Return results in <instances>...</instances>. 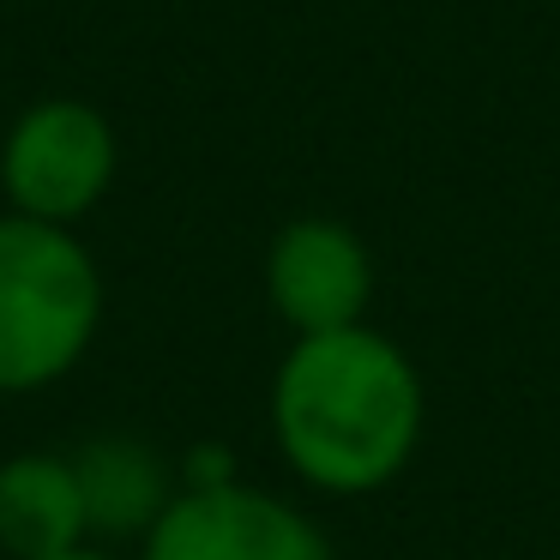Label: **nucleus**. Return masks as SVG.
I'll list each match as a JSON object with an SVG mask.
<instances>
[{"label":"nucleus","instance_id":"f03ea898","mask_svg":"<svg viewBox=\"0 0 560 560\" xmlns=\"http://www.w3.org/2000/svg\"><path fill=\"white\" fill-rule=\"evenodd\" d=\"M103 278L61 223L0 218V392L61 380L97 338Z\"/></svg>","mask_w":560,"mask_h":560},{"label":"nucleus","instance_id":"f257e3e1","mask_svg":"<svg viewBox=\"0 0 560 560\" xmlns=\"http://www.w3.org/2000/svg\"><path fill=\"white\" fill-rule=\"evenodd\" d=\"M271 428L302 482L326 494L386 488L422 440V374L374 326L295 338L271 386Z\"/></svg>","mask_w":560,"mask_h":560},{"label":"nucleus","instance_id":"6e6552de","mask_svg":"<svg viewBox=\"0 0 560 560\" xmlns=\"http://www.w3.org/2000/svg\"><path fill=\"white\" fill-rule=\"evenodd\" d=\"M61 560H109V555H85V548H73V555H61Z\"/></svg>","mask_w":560,"mask_h":560},{"label":"nucleus","instance_id":"39448f33","mask_svg":"<svg viewBox=\"0 0 560 560\" xmlns=\"http://www.w3.org/2000/svg\"><path fill=\"white\" fill-rule=\"evenodd\" d=\"M266 295L283 314V326H295V338L362 326L368 295H374V259L350 223L295 218L271 235Z\"/></svg>","mask_w":560,"mask_h":560},{"label":"nucleus","instance_id":"0eeeda50","mask_svg":"<svg viewBox=\"0 0 560 560\" xmlns=\"http://www.w3.org/2000/svg\"><path fill=\"white\" fill-rule=\"evenodd\" d=\"M73 476H79V494H85V518L109 536L151 530L163 518V506H170L163 464L145 446H133V440H97V446H85Z\"/></svg>","mask_w":560,"mask_h":560},{"label":"nucleus","instance_id":"7ed1b4c3","mask_svg":"<svg viewBox=\"0 0 560 560\" xmlns=\"http://www.w3.org/2000/svg\"><path fill=\"white\" fill-rule=\"evenodd\" d=\"M115 182V127L79 97H43L0 145V187L19 218L73 223Z\"/></svg>","mask_w":560,"mask_h":560},{"label":"nucleus","instance_id":"20e7f679","mask_svg":"<svg viewBox=\"0 0 560 560\" xmlns=\"http://www.w3.org/2000/svg\"><path fill=\"white\" fill-rule=\"evenodd\" d=\"M145 560H331V542L307 512L266 488L199 482L163 506Z\"/></svg>","mask_w":560,"mask_h":560},{"label":"nucleus","instance_id":"423d86ee","mask_svg":"<svg viewBox=\"0 0 560 560\" xmlns=\"http://www.w3.org/2000/svg\"><path fill=\"white\" fill-rule=\"evenodd\" d=\"M91 530L85 494H79L73 464L61 458H13L0 470V542L19 560H61Z\"/></svg>","mask_w":560,"mask_h":560}]
</instances>
